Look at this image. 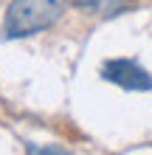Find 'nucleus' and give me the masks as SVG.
Instances as JSON below:
<instances>
[{"mask_svg": "<svg viewBox=\"0 0 152 155\" xmlns=\"http://www.w3.org/2000/svg\"><path fill=\"white\" fill-rule=\"evenodd\" d=\"M102 79L124 90H152V76L135 59H107L102 65Z\"/></svg>", "mask_w": 152, "mask_h": 155, "instance_id": "f03ea898", "label": "nucleus"}, {"mask_svg": "<svg viewBox=\"0 0 152 155\" xmlns=\"http://www.w3.org/2000/svg\"><path fill=\"white\" fill-rule=\"evenodd\" d=\"M62 14L59 0H11L3 20V37L17 40V37H31L37 31L51 28Z\"/></svg>", "mask_w": 152, "mask_h": 155, "instance_id": "f257e3e1", "label": "nucleus"}, {"mask_svg": "<svg viewBox=\"0 0 152 155\" xmlns=\"http://www.w3.org/2000/svg\"><path fill=\"white\" fill-rule=\"evenodd\" d=\"M25 152H28V155H70L65 147H59V144H42V147H40V144H25Z\"/></svg>", "mask_w": 152, "mask_h": 155, "instance_id": "7ed1b4c3", "label": "nucleus"}]
</instances>
